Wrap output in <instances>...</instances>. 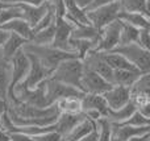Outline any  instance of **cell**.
<instances>
[{"mask_svg": "<svg viewBox=\"0 0 150 141\" xmlns=\"http://www.w3.org/2000/svg\"><path fill=\"white\" fill-rule=\"evenodd\" d=\"M23 50L25 53H28V54L33 55L49 71V74H52L62 61L67 60V58L76 57L74 53L62 52V50L54 49L50 45H34L30 44V42H26L23 46Z\"/></svg>", "mask_w": 150, "mask_h": 141, "instance_id": "1", "label": "cell"}, {"mask_svg": "<svg viewBox=\"0 0 150 141\" xmlns=\"http://www.w3.org/2000/svg\"><path fill=\"white\" fill-rule=\"evenodd\" d=\"M83 71H84L83 61L79 60L78 57H73V58H67V60L62 61L55 67V70L50 74L49 78L82 91L80 81H82Z\"/></svg>", "mask_w": 150, "mask_h": 141, "instance_id": "2", "label": "cell"}, {"mask_svg": "<svg viewBox=\"0 0 150 141\" xmlns=\"http://www.w3.org/2000/svg\"><path fill=\"white\" fill-rule=\"evenodd\" d=\"M129 92L136 110L150 119V73H144L129 89Z\"/></svg>", "mask_w": 150, "mask_h": 141, "instance_id": "3", "label": "cell"}, {"mask_svg": "<svg viewBox=\"0 0 150 141\" xmlns=\"http://www.w3.org/2000/svg\"><path fill=\"white\" fill-rule=\"evenodd\" d=\"M111 52L122 55L141 73H150V50L144 49L137 42L128 45H119Z\"/></svg>", "mask_w": 150, "mask_h": 141, "instance_id": "4", "label": "cell"}, {"mask_svg": "<svg viewBox=\"0 0 150 141\" xmlns=\"http://www.w3.org/2000/svg\"><path fill=\"white\" fill-rule=\"evenodd\" d=\"M120 11H121L120 3L117 1V3H112V4L101 5V7H98V8H92V9L84 11V12L90 25H92L93 28L100 32L108 24L117 20V16H119Z\"/></svg>", "mask_w": 150, "mask_h": 141, "instance_id": "5", "label": "cell"}, {"mask_svg": "<svg viewBox=\"0 0 150 141\" xmlns=\"http://www.w3.org/2000/svg\"><path fill=\"white\" fill-rule=\"evenodd\" d=\"M26 55H28V58H29V70H28V74H26V77L24 78V81L21 82V83L18 84L15 90H13L12 94L20 91V90L36 89L38 84H41L42 82H45L50 77L49 71H47L46 69H45L44 66H42L41 63H40L38 61L33 57V55L28 54V53H26ZM8 96H9V95H8Z\"/></svg>", "mask_w": 150, "mask_h": 141, "instance_id": "6", "label": "cell"}, {"mask_svg": "<svg viewBox=\"0 0 150 141\" xmlns=\"http://www.w3.org/2000/svg\"><path fill=\"white\" fill-rule=\"evenodd\" d=\"M109 107L107 106L103 95H93V94H84L82 96V112L86 118L91 120L98 119H107Z\"/></svg>", "mask_w": 150, "mask_h": 141, "instance_id": "7", "label": "cell"}, {"mask_svg": "<svg viewBox=\"0 0 150 141\" xmlns=\"http://www.w3.org/2000/svg\"><path fill=\"white\" fill-rule=\"evenodd\" d=\"M9 69H11V83L8 95H12L13 90L24 81L29 70V58L26 53L23 49L17 52L9 61Z\"/></svg>", "mask_w": 150, "mask_h": 141, "instance_id": "8", "label": "cell"}, {"mask_svg": "<svg viewBox=\"0 0 150 141\" xmlns=\"http://www.w3.org/2000/svg\"><path fill=\"white\" fill-rule=\"evenodd\" d=\"M73 29H74V24L67 21L65 17H55L54 38H53L50 46H53L54 49L62 50V52L74 53L73 49H71V45H70Z\"/></svg>", "mask_w": 150, "mask_h": 141, "instance_id": "9", "label": "cell"}, {"mask_svg": "<svg viewBox=\"0 0 150 141\" xmlns=\"http://www.w3.org/2000/svg\"><path fill=\"white\" fill-rule=\"evenodd\" d=\"M120 41V21L116 20L113 23L108 24L105 28H103L99 34V40L96 42L93 50L99 53H107L113 50L119 46Z\"/></svg>", "mask_w": 150, "mask_h": 141, "instance_id": "10", "label": "cell"}, {"mask_svg": "<svg viewBox=\"0 0 150 141\" xmlns=\"http://www.w3.org/2000/svg\"><path fill=\"white\" fill-rule=\"evenodd\" d=\"M45 94H46V100L49 106H54L55 102L63 98L69 96H83V92L74 87L66 86L63 83H59L57 81H53L52 78H47L45 81Z\"/></svg>", "mask_w": 150, "mask_h": 141, "instance_id": "11", "label": "cell"}, {"mask_svg": "<svg viewBox=\"0 0 150 141\" xmlns=\"http://www.w3.org/2000/svg\"><path fill=\"white\" fill-rule=\"evenodd\" d=\"M80 86H82L83 94H93V95H103L111 89L113 84H111L108 81L101 78L100 75L92 73V71L87 70L84 67L82 75V81H80Z\"/></svg>", "mask_w": 150, "mask_h": 141, "instance_id": "12", "label": "cell"}, {"mask_svg": "<svg viewBox=\"0 0 150 141\" xmlns=\"http://www.w3.org/2000/svg\"><path fill=\"white\" fill-rule=\"evenodd\" d=\"M82 61L87 70L100 75L101 78H104L105 81H108L112 84V74H113V70L107 65V62L103 60V57H101V54L99 52L91 50L90 53L86 54V57Z\"/></svg>", "mask_w": 150, "mask_h": 141, "instance_id": "13", "label": "cell"}, {"mask_svg": "<svg viewBox=\"0 0 150 141\" xmlns=\"http://www.w3.org/2000/svg\"><path fill=\"white\" fill-rule=\"evenodd\" d=\"M15 98L17 100H20L21 103H25L32 107L37 108H47L50 107L47 104L46 100V94H45V82H42L41 84L32 90H20V91L15 92Z\"/></svg>", "mask_w": 150, "mask_h": 141, "instance_id": "14", "label": "cell"}, {"mask_svg": "<svg viewBox=\"0 0 150 141\" xmlns=\"http://www.w3.org/2000/svg\"><path fill=\"white\" fill-rule=\"evenodd\" d=\"M103 98L109 110H119L130 102V92L129 89L125 87L112 86L105 94H103Z\"/></svg>", "mask_w": 150, "mask_h": 141, "instance_id": "15", "label": "cell"}, {"mask_svg": "<svg viewBox=\"0 0 150 141\" xmlns=\"http://www.w3.org/2000/svg\"><path fill=\"white\" fill-rule=\"evenodd\" d=\"M112 141H128L133 137L150 133V125L148 127H129V125H115L111 124Z\"/></svg>", "mask_w": 150, "mask_h": 141, "instance_id": "16", "label": "cell"}, {"mask_svg": "<svg viewBox=\"0 0 150 141\" xmlns=\"http://www.w3.org/2000/svg\"><path fill=\"white\" fill-rule=\"evenodd\" d=\"M84 118H86L84 113H76V115H71V113H59L57 120H55L54 124H53L54 131L57 132L58 135H61V137L63 139V137H65L76 124H79Z\"/></svg>", "mask_w": 150, "mask_h": 141, "instance_id": "17", "label": "cell"}, {"mask_svg": "<svg viewBox=\"0 0 150 141\" xmlns=\"http://www.w3.org/2000/svg\"><path fill=\"white\" fill-rule=\"evenodd\" d=\"M0 29L8 32V33H13L20 36L21 38H24L25 41H30L32 36H33V32H32V26L24 20L23 17L18 18H13V20L8 21L7 24L0 26Z\"/></svg>", "mask_w": 150, "mask_h": 141, "instance_id": "18", "label": "cell"}, {"mask_svg": "<svg viewBox=\"0 0 150 141\" xmlns=\"http://www.w3.org/2000/svg\"><path fill=\"white\" fill-rule=\"evenodd\" d=\"M144 73L138 70H113L112 74V84L113 86L130 89Z\"/></svg>", "mask_w": 150, "mask_h": 141, "instance_id": "19", "label": "cell"}, {"mask_svg": "<svg viewBox=\"0 0 150 141\" xmlns=\"http://www.w3.org/2000/svg\"><path fill=\"white\" fill-rule=\"evenodd\" d=\"M21 8L23 12V18L33 28L40 20L45 16L47 12V3L38 5V7H33V5H25V4H16Z\"/></svg>", "mask_w": 150, "mask_h": 141, "instance_id": "20", "label": "cell"}, {"mask_svg": "<svg viewBox=\"0 0 150 141\" xmlns=\"http://www.w3.org/2000/svg\"><path fill=\"white\" fill-rule=\"evenodd\" d=\"M117 20L125 23L130 26H134L137 29H149L150 28V18L149 16H145L142 13L137 12H124L120 11Z\"/></svg>", "mask_w": 150, "mask_h": 141, "instance_id": "21", "label": "cell"}, {"mask_svg": "<svg viewBox=\"0 0 150 141\" xmlns=\"http://www.w3.org/2000/svg\"><path fill=\"white\" fill-rule=\"evenodd\" d=\"M95 127H96L95 120H91V119H88V118H84L79 124H76V125H75L61 141H78V140L83 139L84 136H87Z\"/></svg>", "mask_w": 150, "mask_h": 141, "instance_id": "22", "label": "cell"}, {"mask_svg": "<svg viewBox=\"0 0 150 141\" xmlns=\"http://www.w3.org/2000/svg\"><path fill=\"white\" fill-rule=\"evenodd\" d=\"M26 42H28V41H25V40L21 38L20 36H17V34L9 33L7 41H5L4 44H3V46H1V50H3V54H4L5 62H9V61L12 60L13 55H15L17 52H20Z\"/></svg>", "mask_w": 150, "mask_h": 141, "instance_id": "23", "label": "cell"}, {"mask_svg": "<svg viewBox=\"0 0 150 141\" xmlns=\"http://www.w3.org/2000/svg\"><path fill=\"white\" fill-rule=\"evenodd\" d=\"M99 34H100V32L90 24H75L73 33H71V38L86 40V41H91L96 45L99 40Z\"/></svg>", "mask_w": 150, "mask_h": 141, "instance_id": "24", "label": "cell"}, {"mask_svg": "<svg viewBox=\"0 0 150 141\" xmlns=\"http://www.w3.org/2000/svg\"><path fill=\"white\" fill-rule=\"evenodd\" d=\"M55 107H57L59 113H71V115L83 113L82 96H69V98L59 99L55 102Z\"/></svg>", "mask_w": 150, "mask_h": 141, "instance_id": "25", "label": "cell"}, {"mask_svg": "<svg viewBox=\"0 0 150 141\" xmlns=\"http://www.w3.org/2000/svg\"><path fill=\"white\" fill-rule=\"evenodd\" d=\"M100 54L112 70H137L129 61H127L122 55L117 54V53L107 52V53H100Z\"/></svg>", "mask_w": 150, "mask_h": 141, "instance_id": "26", "label": "cell"}, {"mask_svg": "<svg viewBox=\"0 0 150 141\" xmlns=\"http://www.w3.org/2000/svg\"><path fill=\"white\" fill-rule=\"evenodd\" d=\"M136 111L137 110H136L134 104H133L132 102H129L127 106L119 108V110H109L107 120L111 124H120V123H122V121H125L127 119H129Z\"/></svg>", "mask_w": 150, "mask_h": 141, "instance_id": "27", "label": "cell"}, {"mask_svg": "<svg viewBox=\"0 0 150 141\" xmlns=\"http://www.w3.org/2000/svg\"><path fill=\"white\" fill-rule=\"evenodd\" d=\"M119 3L124 12H137L149 16V0H120Z\"/></svg>", "mask_w": 150, "mask_h": 141, "instance_id": "28", "label": "cell"}, {"mask_svg": "<svg viewBox=\"0 0 150 141\" xmlns=\"http://www.w3.org/2000/svg\"><path fill=\"white\" fill-rule=\"evenodd\" d=\"M54 32H55V21L53 24H50L47 28L33 33L29 42L34 45H50L53 38H54Z\"/></svg>", "mask_w": 150, "mask_h": 141, "instance_id": "29", "label": "cell"}, {"mask_svg": "<svg viewBox=\"0 0 150 141\" xmlns=\"http://www.w3.org/2000/svg\"><path fill=\"white\" fill-rule=\"evenodd\" d=\"M140 29L130 26L125 23L120 21V41L119 45H128V44H136L138 40Z\"/></svg>", "mask_w": 150, "mask_h": 141, "instance_id": "30", "label": "cell"}, {"mask_svg": "<svg viewBox=\"0 0 150 141\" xmlns=\"http://www.w3.org/2000/svg\"><path fill=\"white\" fill-rule=\"evenodd\" d=\"M70 45H71V49L75 53L79 60H83L86 57L87 53H90L91 50H93L95 47V44L91 41H86V40H75L71 38L70 40Z\"/></svg>", "mask_w": 150, "mask_h": 141, "instance_id": "31", "label": "cell"}, {"mask_svg": "<svg viewBox=\"0 0 150 141\" xmlns=\"http://www.w3.org/2000/svg\"><path fill=\"white\" fill-rule=\"evenodd\" d=\"M18 17H23L21 8L16 4H7L4 8L0 9V26L7 24L8 21L13 20V18Z\"/></svg>", "mask_w": 150, "mask_h": 141, "instance_id": "32", "label": "cell"}, {"mask_svg": "<svg viewBox=\"0 0 150 141\" xmlns=\"http://www.w3.org/2000/svg\"><path fill=\"white\" fill-rule=\"evenodd\" d=\"M9 83H11V69H9V62H7L3 66H0V98H3L5 100H7L8 96Z\"/></svg>", "mask_w": 150, "mask_h": 141, "instance_id": "33", "label": "cell"}, {"mask_svg": "<svg viewBox=\"0 0 150 141\" xmlns=\"http://www.w3.org/2000/svg\"><path fill=\"white\" fill-rule=\"evenodd\" d=\"M96 125L99 129V139L98 141H112V131H111V123L107 119L101 118L98 119Z\"/></svg>", "mask_w": 150, "mask_h": 141, "instance_id": "34", "label": "cell"}, {"mask_svg": "<svg viewBox=\"0 0 150 141\" xmlns=\"http://www.w3.org/2000/svg\"><path fill=\"white\" fill-rule=\"evenodd\" d=\"M115 125H129V127H148L150 125V119L145 118L142 113H140L138 111H136L129 119H127L125 121L120 124H115Z\"/></svg>", "mask_w": 150, "mask_h": 141, "instance_id": "35", "label": "cell"}, {"mask_svg": "<svg viewBox=\"0 0 150 141\" xmlns=\"http://www.w3.org/2000/svg\"><path fill=\"white\" fill-rule=\"evenodd\" d=\"M32 140L33 141H61L62 137L55 131H50V132H46V133L38 135V136H33Z\"/></svg>", "mask_w": 150, "mask_h": 141, "instance_id": "36", "label": "cell"}, {"mask_svg": "<svg viewBox=\"0 0 150 141\" xmlns=\"http://www.w3.org/2000/svg\"><path fill=\"white\" fill-rule=\"evenodd\" d=\"M149 32H150L149 29H140V34H138V40H137V44L146 50H149V44H150Z\"/></svg>", "mask_w": 150, "mask_h": 141, "instance_id": "37", "label": "cell"}, {"mask_svg": "<svg viewBox=\"0 0 150 141\" xmlns=\"http://www.w3.org/2000/svg\"><path fill=\"white\" fill-rule=\"evenodd\" d=\"M3 3L7 4H25V5H33V7H38V5L46 3L47 0H1Z\"/></svg>", "mask_w": 150, "mask_h": 141, "instance_id": "38", "label": "cell"}, {"mask_svg": "<svg viewBox=\"0 0 150 141\" xmlns=\"http://www.w3.org/2000/svg\"><path fill=\"white\" fill-rule=\"evenodd\" d=\"M9 137V141H33L30 136H26L23 133H17V132H13V133H7Z\"/></svg>", "mask_w": 150, "mask_h": 141, "instance_id": "39", "label": "cell"}, {"mask_svg": "<svg viewBox=\"0 0 150 141\" xmlns=\"http://www.w3.org/2000/svg\"><path fill=\"white\" fill-rule=\"evenodd\" d=\"M74 3L76 4L78 8H80L82 11H87L91 7V4L93 3V0H74Z\"/></svg>", "mask_w": 150, "mask_h": 141, "instance_id": "40", "label": "cell"}, {"mask_svg": "<svg viewBox=\"0 0 150 141\" xmlns=\"http://www.w3.org/2000/svg\"><path fill=\"white\" fill-rule=\"evenodd\" d=\"M120 0H93V3L91 4V7L88 9H92V8H98L101 7V5H107V4H112V3H117ZM87 9V11H88Z\"/></svg>", "mask_w": 150, "mask_h": 141, "instance_id": "41", "label": "cell"}, {"mask_svg": "<svg viewBox=\"0 0 150 141\" xmlns=\"http://www.w3.org/2000/svg\"><path fill=\"white\" fill-rule=\"evenodd\" d=\"M128 141H150V133H145V135H141V136L133 137V139H130Z\"/></svg>", "mask_w": 150, "mask_h": 141, "instance_id": "42", "label": "cell"}, {"mask_svg": "<svg viewBox=\"0 0 150 141\" xmlns=\"http://www.w3.org/2000/svg\"><path fill=\"white\" fill-rule=\"evenodd\" d=\"M8 36H9V33L5 30H3V29H0V47L3 46V44H4L5 41H7Z\"/></svg>", "mask_w": 150, "mask_h": 141, "instance_id": "43", "label": "cell"}, {"mask_svg": "<svg viewBox=\"0 0 150 141\" xmlns=\"http://www.w3.org/2000/svg\"><path fill=\"white\" fill-rule=\"evenodd\" d=\"M4 112H7V100L0 98V118Z\"/></svg>", "mask_w": 150, "mask_h": 141, "instance_id": "44", "label": "cell"}, {"mask_svg": "<svg viewBox=\"0 0 150 141\" xmlns=\"http://www.w3.org/2000/svg\"><path fill=\"white\" fill-rule=\"evenodd\" d=\"M4 63H7V62H5V60H4V54H3L1 47H0V66H3Z\"/></svg>", "mask_w": 150, "mask_h": 141, "instance_id": "45", "label": "cell"}, {"mask_svg": "<svg viewBox=\"0 0 150 141\" xmlns=\"http://www.w3.org/2000/svg\"><path fill=\"white\" fill-rule=\"evenodd\" d=\"M5 5H7V3H3L1 0H0V9H1V8H4Z\"/></svg>", "mask_w": 150, "mask_h": 141, "instance_id": "46", "label": "cell"}]
</instances>
